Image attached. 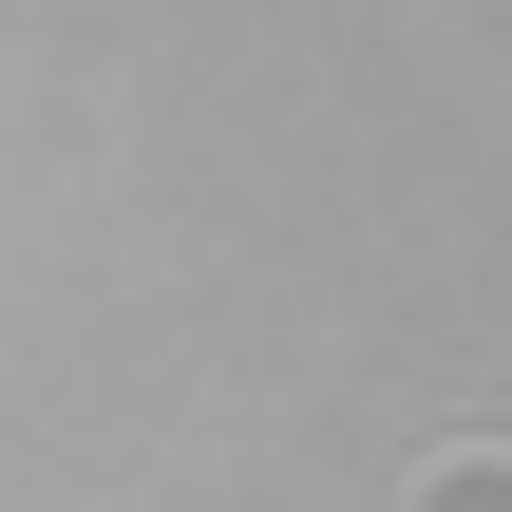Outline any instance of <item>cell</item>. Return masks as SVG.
Here are the masks:
<instances>
[{
	"label": "cell",
	"mask_w": 512,
	"mask_h": 512,
	"mask_svg": "<svg viewBox=\"0 0 512 512\" xmlns=\"http://www.w3.org/2000/svg\"><path fill=\"white\" fill-rule=\"evenodd\" d=\"M494 494H512L494 456H437V494H418V512H494Z\"/></svg>",
	"instance_id": "obj_1"
}]
</instances>
